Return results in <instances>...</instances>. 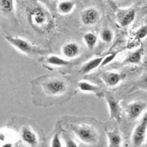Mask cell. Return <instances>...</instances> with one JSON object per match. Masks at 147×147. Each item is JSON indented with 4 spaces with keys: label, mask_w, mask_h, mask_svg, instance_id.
Segmentation results:
<instances>
[{
    "label": "cell",
    "mask_w": 147,
    "mask_h": 147,
    "mask_svg": "<svg viewBox=\"0 0 147 147\" xmlns=\"http://www.w3.org/2000/svg\"><path fill=\"white\" fill-rule=\"evenodd\" d=\"M29 22L36 31L47 32L53 27V19L50 14L41 7H35L30 11Z\"/></svg>",
    "instance_id": "6da1fadb"
},
{
    "label": "cell",
    "mask_w": 147,
    "mask_h": 147,
    "mask_svg": "<svg viewBox=\"0 0 147 147\" xmlns=\"http://www.w3.org/2000/svg\"><path fill=\"white\" fill-rule=\"evenodd\" d=\"M5 39L12 46H13L15 48H16L17 49H18L20 52L25 55H35V54L43 53V50L41 49L34 47L32 44H30V42L24 39L13 36H6Z\"/></svg>",
    "instance_id": "7a4b0ae2"
},
{
    "label": "cell",
    "mask_w": 147,
    "mask_h": 147,
    "mask_svg": "<svg viewBox=\"0 0 147 147\" xmlns=\"http://www.w3.org/2000/svg\"><path fill=\"white\" fill-rule=\"evenodd\" d=\"M74 132L82 142L87 144H95L97 140V134L93 127L88 125L75 126Z\"/></svg>",
    "instance_id": "3957f363"
},
{
    "label": "cell",
    "mask_w": 147,
    "mask_h": 147,
    "mask_svg": "<svg viewBox=\"0 0 147 147\" xmlns=\"http://www.w3.org/2000/svg\"><path fill=\"white\" fill-rule=\"evenodd\" d=\"M147 130V112L146 113L141 121L136 127L132 134V143L136 146H139L145 140Z\"/></svg>",
    "instance_id": "277c9868"
},
{
    "label": "cell",
    "mask_w": 147,
    "mask_h": 147,
    "mask_svg": "<svg viewBox=\"0 0 147 147\" xmlns=\"http://www.w3.org/2000/svg\"><path fill=\"white\" fill-rule=\"evenodd\" d=\"M44 90L51 95H57L63 93L66 88V84L60 79H52L44 84Z\"/></svg>",
    "instance_id": "5b68a950"
},
{
    "label": "cell",
    "mask_w": 147,
    "mask_h": 147,
    "mask_svg": "<svg viewBox=\"0 0 147 147\" xmlns=\"http://www.w3.org/2000/svg\"><path fill=\"white\" fill-rule=\"evenodd\" d=\"M105 99L110 110V120L115 119L119 123L121 121V107L119 105V102L109 93L106 94Z\"/></svg>",
    "instance_id": "8992f818"
},
{
    "label": "cell",
    "mask_w": 147,
    "mask_h": 147,
    "mask_svg": "<svg viewBox=\"0 0 147 147\" xmlns=\"http://www.w3.org/2000/svg\"><path fill=\"white\" fill-rule=\"evenodd\" d=\"M81 21L84 25H93L98 22L99 18V13L96 8L90 7L84 10L81 13Z\"/></svg>",
    "instance_id": "52a82bcc"
},
{
    "label": "cell",
    "mask_w": 147,
    "mask_h": 147,
    "mask_svg": "<svg viewBox=\"0 0 147 147\" xmlns=\"http://www.w3.org/2000/svg\"><path fill=\"white\" fill-rule=\"evenodd\" d=\"M146 105L144 102H137L131 104L129 107V115L132 120L136 119L145 110Z\"/></svg>",
    "instance_id": "ba28073f"
},
{
    "label": "cell",
    "mask_w": 147,
    "mask_h": 147,
    "mask_svg": "<svg viewBox=\"0 0 147 147\" xmlns=\"http://www.w3.org/2000/svg\"><path fill=\"white\" fill-rule=\"evenodd\" d=\"M22 139L32 147H35L38 145V138L35 133L32 132L30 128L25 127L22 129Z\"/></svg>",
    "instance_id": "9c48e42d"
},
{
    "label": "cell",
    "mask_w": 147,
    "mask_h": 147,
    "mask_svg": "<svg viewBox=\"0 0 147 147\" xmlns=\"http://www.w3.org/2000/svg\"><path fill=\"white\" fill-rule=\"evenodd\" d=\"M124 77V75L118 73H113V72L104 73L102 76V80L110 86H115L119 84Z\"/></svg>",
    "instance_id": "30bf717a"
},
{
    "label": "cell",
    "mask_w": 147,
    "mask_h": 147,
    "mask_svg": "<svg viewBox=\"0 0 147 147\" xmlns=\"http://www.w3.org/2000/svg\"><path fill=\"white\" fill-rule=\"evenodd\" d=\"M62 52L67 58H74L80 53V48L77 44L74 42H70L63 46Z\"/></svg>",
    "instance_id": "8fae6325"
},
{
    "label": "cell",
    "mask_w": 147,
    "mask_h": 147,
    "mask_svg": "<svg viewBox=\"0 0 147 147\" xmlns=\"http://www.w3.org/2000/svg\"><path fill=\"white\" fill-rule=\"evenodd\" d=\"M105 55L104 56H101V57H96V58L93 59V60H90L87 63H85V65H82V68L80 69V72L82 74H88L89 72L92 71L95 69H96L97 67H99V65L101 66L102 62H103L104 59L105 57Z\"/></svg>",
    "instance_id": "7c38bea8"
},
{
    "label": "cell",
    "mask_w": 147,
    "mask_h": 147,
    "mask_svg": "<svg viewBox=\"0 0 147 147\" xmlns=\"http://www.w3.org/2000/svg\"><path fill=\"white\" fill-rule=\"evenodd\" d=\"M136 18V11L134 10H129L126 11L120 18V24L121 27H127L134 21Z\"/></svg>",
    "instance_id": "4fadbf2b"
},
{
    "label": "cell",
    "mask_w": 147,
    "mask_h": 147,
    "mask_svg": "<svg viewBox=\"0 0 147 147\" xmlns=\"http://www.w3.org/2000/svg\"><path fill=\"white\" fill-rule=\"evenodd\" d=\"M143 52H144V49L140 48L138 50L129 54L125 59L124 62L129 63H139L141 61Z\"/></svg>",
    "instance_id": "5bb4252c"
},
{
    "label": "cell",
    "mask_w": 147,
    "mask_h": 147,
    "mask_svg": "<svg viewBox=\"0 0 147 147\" xmlns=\"http://www.w3.org/2000/svg\"><path fill=\"white\" fill-rule=\"evenodd\" d=\"M79 88L82 91L85 92H91V93H94L97 95L101 92V89L99 88L96 85H94L92 84L89 83L87 82H80L78 83Z\"/></svg>",
    "instance_id": "9a60e30c"
},
{
    "label": "cell",
    "mask_w": 147,
    "mask_h": 147,
    "mask_svg": "<svg viewBox=\"0 0 147 147\" xmlns=\"http://www.w3.org/2000/svg\"><path fill=\"white\" fill-rule=\"evenodd\" d=\"M46 61L47 63L52 65H56V66H67V65H70L69 61L57 57L56 55H52V56L47 57Z\"/></svg>",
    "instance_id": "2e32d148"
},
{
    "label": "cell",
    "mask_w": 147,
    "mask_h": 147,
    "mask_svg": "<svg viewBox=\"0 0 147 147\" xmlns=\"http://www.w3.org/2000/svg\"><path fill=\"white\" fill-rule=\"evenodd\" d=\"M109 147H120L121 137L118 132H108Z\"/></svg>",
    "instance_id": "e0dca14e"
},
{
    "label": "cell",
    "mask_w": 147,
    "mask_h": 147,
    "mask_svg": "<svg viewBox=\"0 0 147 147\" xmlns=\"http://www.w3.org/2000/svg\"><path fill=\"white\" fill-rule=\"evenodd\" d=\"M75 2L72 1H63L58 5V10L62 14H69L73 10Z\"/></svg>",
    "instance_id": "ac0fdd59"
},
{
    "label": "cell",
    "mask_w": 147,
    "mask_h": 147,
    "mask_svg": "<svg viewBox=\"0 0 147 147\" xmlns=\"http://www.w3.org/2000/svg\"><path fill=\"white\" fill-rule=\"evenodd\" d=\"M84 41L88 49H94L97 43L96 35L93 33H85L83 36Z\"/></svg>",
    "instance_id": "d6986e66"
},
{
    "label": "cell",
    "mask_w": 147,
    "mask_h": 147,
    "mask_svg": "<svg viewBox=\"0 0 147 147\" xmlns=\"http://www.w3.org/2000/svg\"><path fill=\"white\" fill-rule=\"evenodd\" d=\"M0 7L5 13H11L13 10V1L11 0H1Z\"/></svg>",
    "instance_id": "ffe728a7"
},
{
    "label": "cell",
    "mask_w": 147,
    "mask_h": 147,
    "mask_svg": "<svg viewBox=\"0 0 147 147\" xmlns=\"http://www.w3.org/2000/svg\"><path fill=\"white\" fill-rule=\"evenodd\" d=\"M101 38L105 43H110L113 38V32L109 29H105L101 32Z\"/></svg>",
    "instance_id": "44dd1931"
},
{
    "label": "cell",
    "mask_w": 147,
    "mask_h": 147,
    "mask_svg": "<svg viewBox=\"0 0 147 147\" xmlns=\"http://www.w3.org/2000/svg\"><path fill=\"white\" fill-rule=\"evenodd\" d=\"M119 53V51H115V52H112V53L109 54V55H106V57L104 59L103 62H102L101 66H104V65H106L107 64L110 63V62H112L113 60L115 59V57H116V55Z\"/></svg>",
    "instance_id": "7402d4cb"
},
{
    "label": "cell",
    "mask_w": 147,
    "mask_h": 147,
    "mask_svg": "<svg viewBox=\"0 0 147 147\" xmlns=\"http://www.w3.org/2000/svg\"><path fill=\"white\" fill-rule=\"evenodd\" d=\"M136 38L138 39H142L147 35V25L143 26L136 32Z\"/></svg>",
    "instance_id": "603a6c76"
},
{
    "label": "cell",
    "mask_w": 147,
    "mask_h": 147,
    "mask_svg": "<svg viewBox=\"0 0 147 147\" xmlns=\"http://www.w3.org/2000/svg\"><path fill=\"white\" fill-rule=\"evenodd\" d=\"M51 147H63L58 134H55L52 140Z\"/></svg>",
    "instance_id": "cb8c5ba5"
},
{
    "label": "cell",
    "mask_w": 147,
    "mask_h": 147,
    "mask_svg": "<svg viewBox=\"0 0 147 147\" xmlns=\"http://www.w3.org/2000/svg\"><path fill=\"white\" fill-rule=\"evenodd\" d=\"M65 147H78L77 144L72 139L67 138L65 140Z\"/></svg>",
    "instance_id": "d4e9b609"
},
{
    "label": "cell",
    "mask_w": 147,
    "mask_h": 147,
    "mask_svg": "<svg viewBox=\"0 0 147 147\" xmlns=\"http://www.w3.org/2000/svg\"><path fill=\"white\" fill-rule=\"evenodd\" d=\"M140 86L144 88H147V74H146L144 77L142 78L141 81H140Z\"/></svg>",
    "instance_id": "484cf974"
},
{
    "label": "cell",
    "mask_w": 147,
    "mask_h": 147,
    "mask_svg": "<svg viewBox=\"0 0 147 147\" xmlns=\"http://www.w3.org/2000/svg\"><path fill=\"white\" fill-rule=\"evenodd\" d=\"M2 147H12V144H10V143H7V144H3Z\"/></svg>",
    "instance_id": "4316f807"
},
{
    "label": "cell",
    "mask_w": 147,
    "mask_h": 147,
    "mask_svg": "<svg viewBox=\"0 0 147 147\" xmlns=\"http://www.w3.org/2000/svg\"><path fill=\"white\" fill-rule=\"evenodd\" d=\"M146 145H147V138H146Z\"/></svg>",
    "instance_id": "83f0119b"
},
{
    "label": "cell",
    "mask_w": 147,
    "mask_h": 147,
    "mask_svg": "<svg viewBox=\"0 0 147 147\" xmlns=\"http://www.w3.org/2000/svg\"><path fill=\"white\" fill-rule=\"evenodd\" d=\"M23 147H25V146H23Z\"/></svg>",
    "instance_id": "f1b7e54d"
}]
</instances>
